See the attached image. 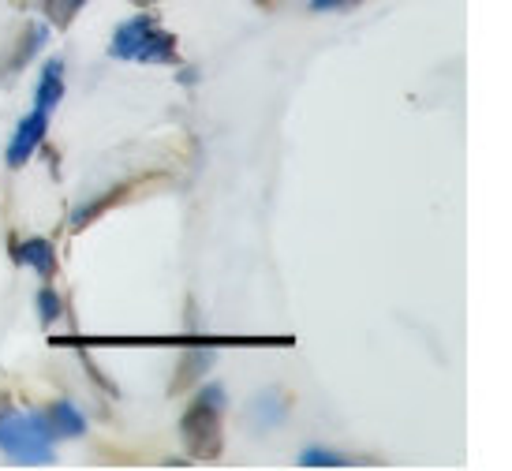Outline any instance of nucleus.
<instances>
[{
	"label": "nucleus",
	"mask_w": 512,
	"mask_h": 471,
	"mask_svg": "<svg viewBox=\"0 0 512 471\" xmlns=\"http://www.w3.org/2000/svg\"><path fill=\"white\" fill-rule=\"evenodd\" d=\"M45 131H49V113H42V109H30V113L19 120L12 143H8V169H23L30 157L42 150Z\"/></svg>",
	"instance_id": "obj_5"
},
{
	"label": "nucleus",
	"mask_w": 512,
	"mask_h": 471,
	"mask_svg": "<svg viewBox=\"0 0 512 471\" xmlns=\"http://www.w3.org/2000/svg\"><path fill=\"white\" fill-rule=\"evenodd\" d=\"M0 453L27 468H49L57 460V438L49 434L42 415L4 412L0 415Z\"/></svg>",
	"instance_id": "obj_3"
},
{
	"label": "nucleus",
	"mask_w": 512,
	"mask_h": 471,
	"mask_svg": "<svg viewBox=\"0 0 512 471\" xmlns=\"http://www.w3.org/2000/svg\"><path fill=\"white\" fill-rule=\"evenodd\" d=\"M307 4H311V12H344L359 0H307Z\"/></svg>",
	"instance_id": "obj_16"
},
{
	"label": "nucleus",
	"mask_w": 512,
	"mask_h": 471,
	"mask_svg": "<svg viewBox=\"0 0 512 471\" xmlns=\"http://www.w3.org/2000/svg\"><path fill=\"white\" fill-rule=\"evenodd\" d=\"M285 412H288V400H281V404H277V397H273V393H266V397L255 404V419L262 423V427L281 423V419H285Z\"/></svg>",
	"instance_id": "obj_14"
},
{
	"label": "nucleus",
	"mask_w": 512,
	"mask_h": 471,
	"mask_svg": "<svg viewBox=\"0 0 512 471\" xmlns=\"http://www.w3.org/2000/svg\"><path fill=\"white\" fill-rule=\"evenodd\" d=\"M109 57L124 60V64H161L172 68L180 64V38L157 23V15L139 12L124 19L113 30V42H109Z\"/></svg>",
	"instance_id": "obj_1"
},
{
	"label": "nucleus",
	"mask_w": 512,
	"mask_h": 471,
	"mask_svg": "<svg viewBox=\"0 0 512 471\" xmlns=\"http://www.w3.org/2000/svg\"><path fill=\"white\" fill-rule=\"evenodd\" d=\"M34 303H38V318H42V326H53V322L60 318V311H64V300H60L49 285L38 288V300Z\"/></svg>",
	"instance_id": "obj_12"
},
{
	"label": "nucleus",
	"mask_w": 512,
	"mask_h": 471,
	"mask_svg": "<svg viewBox=\"0 0 512 471\" xmlns=\"http://www.w3.org/2000/svg\"><path fill=\"white\" fill-rule=\"evenodd\" d=\"M128 4H135V8H139V12H150V8H157V4H161V0H128Z\"/></svg>",
	"instance_id": "obj_17"
},
{
	"label": "nucleus",
	"mask_w": 512,
	"mask_h": 471,
	"mask_svg": "<svg viewBox=\"0 0 512 471\" xmlns=\"http://www.w3.org/2000/svg\"><path fill=\"white\" fill-rule=\"evenodd\" d=\"M352 460H344L341 453H329V449H303L299 453V468H344Z\"/></svg>",
	"instance_id": "obj_13"
},
{
	"label": "nucleus",
	"mask_w": 512,
	"mask_h": 471,
	"mask_svg": "<svg viewBox=\"0 0 512 471\" xmlns=\"http://www.w3.org/2000/svg\"><path fill=\"white\" fill-rule=\"evenodd\" d=\"M42 419L53 438H83L86 434V419L72 400H53V404L42 412Z\"/></svg>",
	"instance_id": "obj_7"
},
{
	"label": "nucleus",
	"mask_w": 512,
	"mask_h": 471,
	"mask_svg": "<svg viewBox=\"0 0 512 471\" xmlns=\"http://www.w3.org/2000/svg\"><path fill=\"white\" fill-rule=\"evenodd\" d=\"M60 101H64V64L60 60H49L38 75V90H34V109L53 116Z\"/></svg>",
	"instance_id": "obj_8"
},
{
	"label": "nucleus",
	"mask_w": 512,
	"mask_h": 471,
	"mask_svg": "<svg viewBox=\"0 0 512 471\" xmlns=\"http://www.w3.org/2000/svg\"><path fill=\"white\" fill-rule=\"evenodd\" d=\"M90 0H38V8H42L45 23L57 30H68L79 19V12H83Z\"/></svg>",
	"instance_id": "obj_10"
},
{
	"label": "nucleus",
	"mask_w": 512,
	"mask_h": 471,
	"mask_svg": "<svg viewBox=\"0 0 512 471\" xmlns=\"http://www.w3.org/2000/svg\"><path fill=\"white\" fill-rule=\"evenodd\" d=\"M12 258H15V266H27V270H34L42 281H53V277H57V251H53V243L42 240V236L15 243Z\"/></svg>",
	"instance_id": "obj_6"
},
{
	"label": "nucleus",
	"mask_w": 512,
	"mask_h": 471,
	"mask_svg": "<svg viewBox=\"0 0 512 471\" xmlns=\"http://www.w3.org/2000/svg\"><path fill=\"white\" fill-rule=\"evenodd\" d=\"M49 42V23H38V19H30L27 27H23V34H19V45H15L12 60H8V75H15L19 68H27L30 57L42 49V45Z\"/></svg>",
	"instance_id": "obj_9"
},
{
	"label": "nucleus",
	"mask_w": 512,
	"mask_h": 471,
	"mask_svg": "<svg viewBox=\"0 0 512 471\" xmlns=\"http://www.w3.org/2000/svg\"><path fill=\"white\" fill-rule=\"evenodd\" d=\"M258 4H273V0H258Z\"/></svg>",
	"instance_id": "obj_18"
},
{
	"label": "nucleus",
	"mask_w": 512,
	"mask_h": 471,
	"mask_svg": "<svg viewBox=\"0 0 512 471\" xmlns=\"http://www.w3.org/2000/svg\"><path fill=\"white\" fill-rule=\"evenodd\" d=\"M161 184H169V176H161V172H146V176H131V180H124V184H116L109 187L105 195H98V199H90L86 206H79L72 214V221H68V232H83L90 229L98 217H105L109 210H116V206H124V202L131 199H139L143 191H150V187H161Z\"/></svg>",
	"instance_id": "obj_4"
},
{
	"label": "nucleus",
	"mask_w": 512,
	"mask_h": 471,
	"mask_svg": "<svg viewBox=\"0 0 512 471\" xmlns=\"http://www.w3.org/2000/svg\"><path fill=\"white\" fill-rule=\"evenodd\" d=\"M206 367H210V352H187V356L180 359V378H176L172 393H180V389H184V382H195Z\"/></svg>",
	"instance_id": "obj_11"
},
{
	"label": "nucleus",
	"mask_w": 512,
	"mask_h": 471,
	"mask_svg": "<svg viewBox=\"0 0 512 471\" xmlns=\"http://www.w3.org/2000/svg\"><path fill=\"white\" fill-rule=\"evenodd\" d=\"M180 438L191 460L214 464L225 453V389L206 386L180 415Z\"/></svg>",
	"instance_id": "obj_2"
},
{
	"label": "nucleus",
	"mask_w": 512,
	"mask_h": 471,
	"mask_svg": "<svg viewBox=\"0 0 512 471\" xmlns=\"http://www.w3.org/2000/svg\"><path fill=\"white\" fill-rule=\"evenodd\" d=\"M83 367H86V374H90V382H94V386H101L105 393H109V397H116V386L109 382V378H105V374L98 371V367H94V359L86 356V352H83Z\"/></svg>",
	"instance_id": "obj_15"
}]
</instances>
